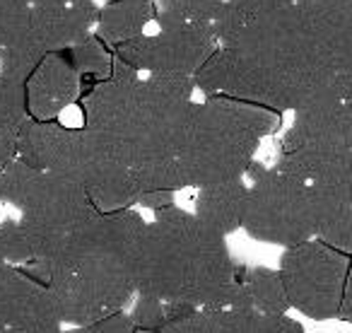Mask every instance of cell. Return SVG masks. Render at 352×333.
<instances>
[{
    "mask_svg": "<svg viewBox=\"0 0 352 333\" xmlns=\"http://www.w3.org/2000/svg\"><path fill=\"white\" fill-rule=\"evenodd\" d=\"M246 177L251 179V184L241 230L251 239L283 249L316 239L309 184L278 166L268 169L258 162L249 166Z\"/></svg>",
    "mask_w": 352,
    "mask_h": 333,
    "instance_id": "cell-8",
    "label": "cell"
},
{
    "mask_svg": "<svg viewBox=\"0 0 352 333\" xmlns=\"http://www.w3.org/2000/svg\"><path fill=\"white\" fill-rule=\"evenodd\" d=\"M0 326L17 333H60L58 307L41 280L8 264L0 273Z\"/></svg>",
    "mask_w": 352,
    "mask_h": 333,
    "instance_id": "cell-12",
    "label": "cell"
},
{
    "mask_svg": "<svg viewBox=\"0 0 352 333\" xmlns=\"http://www.w3.org/2000/svg\"><path fill=\"white\" fill-rule=\"evenodd\" d=\"M138 292L191 309L256 312L227 237L179 206L147 222Z\"/></svg>",
    "mask_w": 352,
    "mask_h": 333,
    "instance_id": "cell-2",
    "label": "cell"
},
{
    "mask_svg": "<svg viewBox=\"0 0 352 333\" xmlns=\"http://www.w3.org/2000/svg\"><path fill=\"white\" fill-rule=\"evenodd\" d=\"M196 83L182 75H142L128 138V160L147 191H182L179 152L193 107Z\"/></svg>",
    "mask_w": 352,
    "mask_h": 333,
    "instance_id": "cell-5",
    "label": "cell"
},
{
    "mask_svg": "<svg viewBox=\"0 0 352 333\" xmlns=\"http://www.w3.org/2000/svg\"><path fill=\"white\" fill-rule=\"evenodd\" d=\"M82 75L65 51L51 54L36 65L25 83L27 111L34 121H56L70 104L78 102Z\"/></svg>",
    "mask_w": 352,
    "mask_h": 333,
    "instance_id": "cell-13",
    "label": "cell"
},
{
    "mask_svg": "<svg viewBox=\"0 0 352 333\" xmlns=\"http://www.w3.org/2000/svg\"><path fill=\"white\" fill-rule=\"evenodd\" d=\"M314 235L338 251L352 254V201L336 189L311 186Z\"/></svg>",
    "mask_w": 352,
    "mask_h": 333,
    "instance_id": "cell-18",
    "label": "cell"
},
{
    "mask_svg": "<svg viewBox=\"0 0 352 333\" xmlns=\"http://www.w3.org/2000/svg\"><path fill=\"white\" fill-rule=\"evenodd\" d=\"M342 193H345V196L352 201V166H350V174H347V182H345V189H342Z\"/></svg>",
    "mask_w": 352,
    "mask_h": 333,
    "instance_id": "cell-33",
    "label": "cell"
},
{
    "mask_svg": "<svg viewBox=\"0 0 352 333\" xmlns=\"http://www.w3.org/2000/svg\"><path fill=\"white\" fill-rule=\"evenodd\" d=\"M340 321L352 323V259H350V268H347V278H345V290H342V302H340V312H338Z\"/></svg>",
    "mask_w": 352,
    "mask_h": 333,
    "instance_id": "cell-31",
    "label": "cell"
},
{
    "mask_svg": "<svg viewBox=\"0 0 352 333\" xmlns=\"http://www.w3.org/2000/svg\"><path fill=\"white\" fill-rule=\"evenodd\" d=\"M0 3H27V6H32V0H0Z\"/></svg>",
    "mask_w": 352,
    "mask_h": 333,
    "instance_id": "cell-35",
    "label": "cell"
},
{
    "mask_svg": "<svg viewBox=\"0 0 352 333\" xmlns=\"http://www.w3.org/2000/svg\"><path fill=\"white\" fill-rule=\"evenodd\" d=\"M174 196H176V191H147L138 198V206L147 208V211H152V213H160V211H164V208L174 206Z\"/></svg>",
    "mask_w": 352,
    "mask_h": 333,
    "instance_id": "cell-30",
    "label": "cell"
},
{
    "mask_svg": "<svg viewBox=\"0 0 352 333\" xmlns=\"http://www.w3.org/2000/svg\"><path fill=\"white\" fill-rule=\"evenodd\" d=\"M294 3L331 17H352V0H294Z\"/></svg>",
    "mask_w": 352,
    "mask_h": 333,
    "instance_id": "cell-29",
    "label": "cell"
},
{
    "mask_svg": "<svg viewBox=\"0 0 352 333\" xmlns=\"http://www.w3.org/2000/svg\"><path fill=\"white\" fill-rule=\"evenodd\" d=\"M8 266V261H6V256H3V251H0V273H3V268Z\"/></svg>",
    "mask_w": 352,
    "mask_h": 333,
    "instance_id": "cell-34",
    "label": "cell"
},
{
    "mask_svg": "<svg viewBox=\"0 0 352 333\" xmlns=\"http://www.w3.org/2000/svg\"><path fill=\"white\" fill-rule=\"evenodd\" d=\"M244 283L258 314H287V309H292L280 270L254 266L244 270Z\"/></svg>",
    "mask_w": 352,
    "mask_h": 333,
    "instance_id": "cell-20",
    "label": "cell"
},
{
    "mask_svg": "<svg viewBox=\"0 0 352 333\" xmlns=\"http://www.w3.org/2000/svg\"><path fill=\"white\" fill-rule=\"evenodd\" d=\"M65 54L70 56V61H73V65L82 78H94L97 83H102L113 70V49H109L99 39L97 32L85 36L82 41H78L70 49H65Z\"/></svg>",
    "mask_w": 352,
    "mask_h": 333,
    "instance_id": "cell-23",
    "label": "cell"
},
{
    "mask_svg": "<svg viewBox=\"0 0 352 333\" xmlns=\"http://www.w3.org/2000/svg\"><path fill=\"white\" fill-rule=\"evenodd\" d=\"M246 198H249V184L244 179H230V182L210 184L198 189L196 196V217L217 230L220 235H232L241 230L246 213Z\"/></svg>",
    "mask_w": 352,
    "mask_h": 333,
    "instance_id": "cell-15",
    "label": "cell"
},
{
    "mask_svg": "<svg viewBox=\"0 0 352 333\" xmlns=\"http://www.w3.org/2000/svg\"><path fill=\"white\" fill-rule=\"evenodd\" d=\"M261 333H304V326L287 314H258Z\"/></svg>",
    "mask_w": 352,
    "mask_h": 333,
    "instance_id": "cell-28",
    "label": "cell"
},
{
    "mask_svg": "<svg viewBox=\"0 0 352 333\" xmlns=\"http://www.w3.org/2000/svg\"><path fill=\"white\" fill-rule=\"evenodd\" d=\"M217 46L212 25H164L157 34H142L121 44L113 49V56L140 75L196 78Z\"/></svg>",
    "mask_w": 352,
    "mask_h": 333,
    "instance_id": "cell-11",
    "label": "cell"
},
{
    "mask_svg": "<svg viewBox=\"0 0 352 333\" xmlns=\"http://www.w3.org/2000/svg\"><path fill=\"white\" fill-rule=\"evenodd\" d=\"M287 0H225L220 20L215 22V34L217 44L227 46L241 30L256 22L258 17L273 12L275 8H280Z\"/></svg>",
    "mask_w": 352,
    "mask_h": 333,
    "instance_id": "cell-22",
    "label": "cell"
},
{
    "mask_svg": "<svg viewBox=\"0 0 352 333\" xmlns=\"http://www.w3.org/2000/svg\"><path fill=\"white\" fill-rule=\"evenodd\" d=\"M283 145H318L352 150V99L328 97L294 111Z\"/></svg>",
    "mask_w": 352,
    "mask_h": 333,
    "instance_id": "cell-14",
    "label": "cell"
},
{
    "mask_svg": "<svg viewBox=\"0 0 352 333\" xmlns=\"http://www.w3.org/2000/svg\"><path fill=\"white\" fill-rule=\"evenodd\" d=\"M17 157L36 169L80 184L104 213L126 211L140 198V186L128 162L104 147L87 128L30 118L22 128Z\"/></svg>",
    "mask_w": 352,
    "mask_h": 333,
    "instance_id": "cell-4",
    "label": "cell"
},
{
    "mask_svg": "<svg viewBox=\"0 0 352 333\" xmlns=\"http://www.w3.org/2000/svg\"><path fill=\"white\" fill-rule=\"evenodd\" d=\"M164 333H261L258 312L239 309H191L166 304Z\"/></svg>",
    "mask_w": 352,
    "mask_h": 333,
    "instance_id": "cell-16",
    "label": "cell"
},
{
    "mask_svg": "<svg viewBox=\"0 0 352 333\" xmlns=\"http://www.w3.org/2000/svg\"><path fill=\"white\" fill-rule=\"evenodd\" d=\"M147 222L133 208L99 213L54 259L25 266L51 290L60 321L82 326L126 312L138 297Z\"/></svg>",
    "mask_w": 352,
    "mask_h": 333,
    "instance_id": "cell-1",
    "label": "cell"
},
{
    "mask_svg": "<svg viewBox=\"0 0 352 333\" xmlns=\"http://www.w3.org/2000/svg\"><path fill=\"white\" fill-rule=\"evenodd\" d=\"M280 114L232 97L193 102L179 152L182 189L244 179L261 140L278 128Z\"/></svg>",
    "mask_w": 352,
    "mask_h": 333,
    "instance_id": "cell-3",
    "label": "cell"
},
{
    "mask_svg": "<svg viewBox=\"0 0 352 333\" xmlns=\"http://www.w3.org/2000/svg\"><path fill=\"white\" fill-rule=\"evenodd\" d=\"M155 25H212L220 20L225 0H155Z\"/></svg>",
    "mask_w": 352,
    "mask_h": 333,
    "instance_id": "cell-21",
    "label": "cell"
},
{
    "mask_svg": "<svg viewBox=\"0 0 352 333\" xmlns=\"http://www.w3.org/2000/svg\"><path fill=\"white\" fill-rule=\"evenodd\" d=\"M99 6L94 0H70L65 6H32L30 27L15 51L0 58V73L25 85L36 65L51 54H58L97 30Z\"/></svg>",
    "mask_w": 352,
    "mask_h": 333,
    "instance_id": "cell-10",
    "label": "cell"
},
{
    "mask_svg": "<svg viewBox=\"0 0 352 333\" xmlns=\"http://www.w3.org/2000/svg\"><path fill=\"white\" fill-rule=\"evenodd\" d=\"M331 87L338 97L352 99V17L342 22L336 49H333Z\"/></svg>",
    "mask_w": 352,
    "mask_h": 333,
    "instance_id": "cell-24",
    "label": "cell"
},
{
    "mask_svg": "<svg viewBox=\"0 0 352 333\" xmlns=\"http://www.w3.org/2000/svg\"><path fill=\"white\" fill-rule=\"evenodd\" d=\"M70 0H32V6H41V8H54V6H65Z\"/></svg>",
    "mask_w": 352,
    "mask_h": 333,
    "instance_id": "cell-32",
    "label": "cell"
},
{
    "mask_svg": "<svg viewBox=\"0 0 352 333\" xmlns=\"http://www.w3.org/2000/svg\"><path fill=\"white\" fill-rule=\"evenodd\" d=\"M138 333H164V331H138Z\"/></svg>",
    "mask_w": 352,
    "mask_h": 333,
    "instance_id": "cell-37",
    "label": "cell"
},
{
    "mask_svg": "<svg viewBox=\"0 0 352 333\" xmlns=\"http://www.w3.org/2000/svg\"><path fill=\"white\" fill-rule=\"evenodd\" d=\"M0 333H17V331H12V328H6V326H0Z\"/></svg>",
    "mask_w": 352,
    "mask_h": 333,
    "instance_id": "cell-36",
    "label": "cell"
},
{
    "mask_svg": "<svg viewBox=\"0 0 352 333\" xmlns=\"http://www.w3.org/2000/svg\"><path fill=\"white\" fill-rule=\"evenodd\" d=\"M0 201L20 211V222L34 251L30 266L54 259L102 213L80 184L36 169L20 157L0 166Z\"/></svg>",
    "mask_w": 352,
    "mask_h": 333,
    "instance_id": "cell-6",
    "label": "cell"
},
{
    "mask_svg": "<svg viewBox=\"0 0 352 333\" xmlns=\"http://www.w3.org/2000/svg\"><path fill=\"white\" fill-rule=\"evenodd\" d=\"M27 121L30 111L25 85L0 73V166L17 157V145Z\"/></svg>",
    "mask_w": 352,
    "mask_h": 333,
    "instance_id": "cell-19",
    "label": "cell"
},
{
    "mask_svg": "<svg viewBox=\"0 0 352 333\" xmlns=\"http://www.w3.org/2000/svg\"><path fill=\"white\" fill-rule=\"evenodd\" d=\"M0 251L6 256V261L10 266H17V268H25L34 261V251H32V241L27 237V230L22 227L20 217L12 220L0 222Z\"/></svg>",
    "mask_w": 352,
    "mask_h": 333,
    "instance_id": "cell-25",
    "label": "cell"
},
{
    "mask_svg": "<svg viewBox=\"0 0 352 333\" xmlns=\"http://www.w3.org/2000/svg\"><path fill=\"white\" fill-rule=\"evenodd\" d=\"M206 97H232L273 111H299L321 99L336 97L311 70L265 51L222 49L210 56L193 78Z\"/></svg>",
    "mask_w": 352,
    "mask_h": 333,
    "instance_id": "cell-7",
    "label": "cell"
},
{
    "mask_svg": "<svg viewBox=\"0 0 352 333\" xmlns=\"http://www.w3.org/2000/svg\"><path fill=\"white\" fill-rule=\"evenodd\" d=\"M155 17V0H107L99 8V20L94 32L109 49H118L121 44H128L145 34Z\"/></svg>",
    "mask_w": 352,
    "mask_h": 333,
    "instance_id": "cell-17",
    "label": "cell"
},
{
    "mask_svg": "<svg viewBox=\"0 0 352 333\" xmlns=\"http://www.w3.org/2000/svg\"><path fill=\"white\" fill-rule=\"evenodd\" d=\"M60 333H138L135 323H133L128 312H116L111 316L97 319L92 323H82V326H70L68 331Z\"/></svg>",
    "mask_w": 352,
    "mask_h": 333,
    "instance_id": "cell-27",
    "label": "cell"
},
{
    "mask_svg": "<svg viewBox=\"0 0 352 333\" xmlns=\"http://www.w3.org/2000/svg\"><path fill=\"white\" fill-rule=\"evenodd\" d=\"M350 259V254L333 249L321 239L285 249L278 270L287 290L289 307L314 321L338 319Z\"/></svg>",
    "mask_w": 352,
    "mask_h": 333,
    "instance_id": "cell-9",
    "label": "cell"
},
{
    "mask_svg": "<svg viewBox=\"0 0 352 333\" xmlns=\"http://www.w3.org/2000/svg\"><path fill=\"white\" fill-rule=\"evenodd\" d=\"M131 319L138 331H162L166 323V302L150 292H138L133 299Z\"/></svg>",
    "mask_w": 352,
    "mask_h": 333,
    "instance_id": "cell-26",
    "label": "cell"
}]
</instances>
